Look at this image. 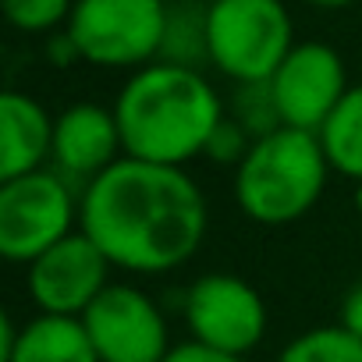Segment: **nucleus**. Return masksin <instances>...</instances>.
Returning a JSON list of instances; mask_svg holds the SVG:
<instances>
[{
    "label": "nucleus",
    "mask_w": 362,
    "mask_h": 362,
    "mask_svg": "<svg viewBox=\"0 0 362 362\" xmlns=\"http://www.w3.org/2000/svg\"><path fill=\"white\" fill-rule=\"evenodd\" d=\"M78 228L114 270L167 274L185 267L210 228L206 196L185 167L121 156L78 199Z\"/></svg>",
    "instance_id": "1"
},
{
    "label": "nucleus",
    "mask_w": 362,
    "mask_h": 362,
    "mask_svg": "<svg viewBox=\"0 0 362 362\" xmlns=\"http://www.w3.org/2000/svg\"><path fill=\"white\" fill-rule=\"evenodd\" d=\"M114 117L124 156L185 167L206 153L210 135L224 121V103L196 68L156 61L121 86Z\"/></svg>",
    "instance_id": "2"
},
{
    "label": "nucleus",
    "mask_w": 362,
    "mask_h": 362,
    "mask_svg": "<svg viewBox=\"0 0 362 362\" xmlns=\"http://www.w3.org/2000/svg\"><path fill=\"white\" fill-rule=\"evenodd\" d=\"M327 174L330 163L320 135L281 124L259 135L235 167V203L249 221L284 228L302 221L320 203Z\"/></svg>",
    "instance_id": "3"
},
{
    "label": "nucleus",
    "mask_w": 362,
    "mask_h": 362,
    "mask_svg": "<svg viewBox=\"0 0 362 362\" xmlns=\"http://www.w3.org/2000/svg\"><path fill=\"white\" fill-rule=\"evenodd\" d=\"M295 47L284 0H214L206 4V61L238 86L270 82Z\"/></svg>",
    "instance_id": "4"
},
{
    "label": "nucleus",
    "mask_w": 362,
    "mask_h": 362,
    "mask_svg": "<svg viewBox=\"0 0 362 362\" xmlns=\"http://www.w3.org/2000/svg\"><path fill=\"white\" fill-rule=\"evenodd\" d=\"M170 8L163 0H75L64 40L96 68H146L163 54Z\"/></svg>",
    "instance_id": "5"
},
{
    "label": "nucleus",
    "mask_w": 362,
    "mask_h": 362,
    "mask_svg": "<svg viewBox=\"0 0 362 362\" xmlns=\"http://www.w3.org/2000/svg\"><path fill=\"white\" fill-rule=\"evenodd\" d=\"M78 206L61 170H33L0 181V256L29 267L75 231Z\"/></svg>",
    "instance_id": "6"
},
{
    "label": "nucleus",
    "mask_w": 362,
    "mask_h": 362,
    "mask_svg": "<svg viewBox=\"0 0 362 362\" xmlns=\"http://www.w3.org/2000/svg\"><path fill=\"white\" fill-rule=\"evenodd\" d=\"M82 323L100 362H163L174 348L160 305L135 284H107Z\"/></svg>",
    "instance_id": "7"
},
{
    "label": "nucleus",
    "mask_w": 362,
    "mask_h": 362,
    "mask_svg": "<svg viewBox=\"0 0 362 362\" xmlns=\"http://www.w3.org/2000/svg\"><path fill=\"white\" fill-rule=\"evenodd\" d=\"M185 323L192 341L249 355L267 334L263 295L235 274H203L185 291Z\"/></svg>",
    "instance_id": "8"
},
{
    "label": "nucleus",
    "mask_w": 362,
    "mask_h": 362,
    "mask_svg": "<svg viewBox=\"0 0 362 362\" xmlns=\"http://www.w3.org/2000/svg\"><path fill=\"white\" fill-rule=\"evenodd\" d=\"M270 100L277 107L281 124L320 132L323 121L334 114L341 96L351 89L344 61L327 43H295L291 54L281 61V68L267 82Z\"/></svg>",
    "instance_id": "9"
},
{
    "label": "nucleus",
    "mask_w": 362,
    "mask_h": 362,
    "mask_svg": "<svg viewBox=\"0 0 362 362\" xmlns=\"http://www.w3.org/2000/svg\"><path fill=\"white\" fill-rule=\"evenodd\" d=\"M110 267L103 249L78 228L29 263V295L40 313L82 320V313L107 291Z\"/></svg>",
    "instance_id": "10"
},
{
    "label": "nucleus",
    "mask_w": 362,
    "mask_h": 362,
    "mask_svg": "<svg viewBox=\"0 0 362 362\" xmlns=\"http://www.w3.org/2000/svg\"><path fill=\"white\" fill-rule=\"evenodd\" d=\"M124 153L121 128L110 107L71 103L54 117V163L68 177H82L86 185L114 167Z\"/></svg>",
    "instance_id": "11"
},
{
    "label": "nucleus",
    "mask_w": 362,
    "mask_h": 362,
    "mask_svg": "<svg viewBox=\"0 0 362 362\" xmlns=\"http://www.w3.org/2000/svg\"><path fill=\"white\" fill-rule=\"evenodd\" d=\"M54 160V117L29 93L0 96V181L43 170Z\"/></svg>",
    "instance_id": "12"
},
{
    "label": "nucleus",
    "mask_w": 362,
    "mask_h": 362,
    "mask_svg": "<svg viewBox=\"0 0 362 362\" xmlns=\"http://www.w3.org/2000/svg\"><path fill=\"white\" fill-rule=\"evenodd\" d=\"M0 362H100V355L78 316L40 313L18 327L15 348Z\"/></svg>",
    "instance_id": "13"
},
{
    "label": "nucleus",
    "mask_w": 362,
    "mask_h": 362,
    "mask_svg": "<svg viewBox=\"0 0 362 362\" xmlns=\"http://www.w3.org/2000/svg\"><path fill=\"white\" fill-rule=\"evenodd\" d=\"M316 135L330 170L362 181V82L341 96V103L334 107V114L323 121Z\"/></svg>",
    "instance_id": "14"
},
{
    "label": "nucleus",
    "mask_w": 362,
    "mask_h": 362,
    "mask_svg": "<svg viewBox=\"0 0 362 362\" xmlns=\"http://www.w3.org/2000/svg\"><path fill=\"white\" fill-rule=\"evenodd\" d=\"M277 362H362V337H355L341 323L313 327L291 337L281 348Z\"/></svg>",
    "instance_id": "15"
},
{
    "label": "nucleus",
    "mask_w": 362,
    "mask_h": 362,
    "mask_svg": "<svg viewBox=\"0 0 362 362\" xmlns=\"http://www.w3.org/2000/svg\"><path fill=\"white\" fill-rule=\"evenodd\" d=\"M75 0H4V15L18 33H50L68 25Z\"/></svg>",
    "instance_id": "16"
},
{
    "label": "nucleus",
    "mask_w": 362,
    "mask_h": 362,
    "mask_svg": "<svg viewBox=\"0 0 362 362\" xmlns=\"http://www.w3.org/2000/svg\"><path fill=\"white\" fill-rule=\"evenodd\" d=\"M252 135H249V128L238 121V117H224L221 124H217V132L210 135V142H206V160H214V163H242L245 160V153L252 149Z\"/></svg>",
    "instance_id": "17"
},
{
    "label": "nucleus",
    "mask_w": 362,
    "mask_h": 362,
    "mask_svg": "<svg viewBox=\"0 0 362 362\" xmlns=\"http://www.w3.org/2000/svg\"><path fill=\"white\" fill-rule=\"evenodd\" d=\"M163 362H245V355H231V351H221L199 341H185V344H174L163 355Z\"/></svg>",
    "instance_id": "18"
},
{
    "label": "nucleus",
    "mask_w": 362,
    "mask_h": 362,
    "mask_svg": "<svg viewBox=\"0 0 362 362\" xmlns=\"http://www.w3.org/2000/svg\"><path fill=\"white\" fill-rule=\"evenodd\" d=\"M337 323L344 330H351L355 337H362V281L351 284L341 298V313H337Z\"/></svg>",
    "instance_id": "19"
},
{
    "label": "nucleus",
    "mask_w": 362,
    "mask_h": 362,
    "mask_svg": "<svg viewBox=\"0 0 362 362\" xmlns=\"http://www.w3.org/2000/svg\"><path fill=\"white\" fill-rule=\"evenodd\" d=\"M305 4H313V8H323V11H337V8H348V4H355V0H305Z\"/></svg>",
    "instance_id": "20"
},
{
    "label": "nucleus",
    "mask_w": 362,
    "mask_h": 362,
    "mask_svg": "<svg viewBox=\"0 0 362 362\" xmlns=\"http://www.w3.org/2000/svg\"><path fill=\"white\" fill-rule=\"evenodd\" d=\"M355 210H358V217H362V181H355Z\"/></svg>",
    "instance_id": "21"
},
{
    "label": "nucleus",
    "mask_w": 362,
    "mask_h": 362,
    "mask_svg": "<svg viewBox=\"0 0 362 362\" xmlns=\"http://www.w3.org/2000/svg\"><path fill=\"white\" fill-rule=\"evenodd\" d=\"M196 4H214V0H196Z\"/></svg>",
    "instance_id": "22"
}]
</instances>
